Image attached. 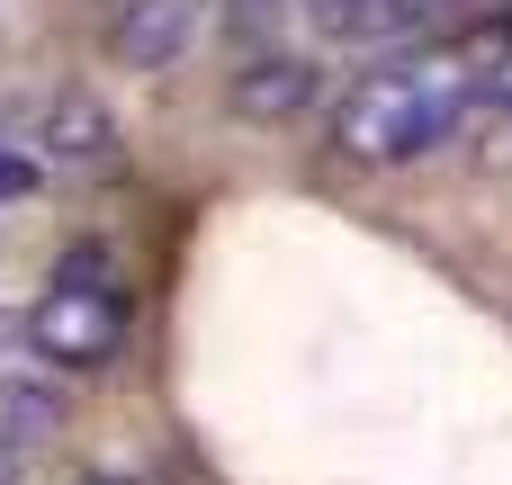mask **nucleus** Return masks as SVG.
Segmentation results:
<instances>
[{
    "label": "nucleus",
    "mask_w": 512,
    "mask_h": 485,
    "mask_svg": "<svg viewBox=\"0 0 512 485\" xmlns=\"http://www.w3.org/2000/svg\"><path fill=\"white\" fill-rule=\"evenodd\" d=\"M486 63H495V45H414V54L360 72V81L342 90V108H333L342 162L396 171V162L441 153V144L477 117V99H486Z\"/></svg>",
    "instance_id": "f257e3e1"
},
{
    "label": "nucleus",
    "mask_w": 512,
    "mask_h": 485,
    "mask_svg": "<svg viewBox=\"0 0 512 485\" xmlns=\"http://www.w3.org/2000/svg\"><path fill=\"white\" fill-rule=\"evenodd\" d=\"M27 342H36V360H54V369H108V360H117V342H126V297H117V270H108L99 243H81V252L45 279V297H36V315H27Z\"/></svg>",
    "instance_id": "f03ea898"
},
{
    "label": "nucleus",
    "mask_w": 512,
    "mask_h": 485,
    "mask_svg": "<svg viewBox=\"0 0 512 485\" xmlns=\"http://www.w3.org/2000/svg\"><path fill=\"white\" fill-rule=\"evenodd\" d=\"M198 27H207V0H126L108 18V45L126 72H171L198 45Z\"/></svg>",
    "instance_id": "7ed1b4c3"
},
{
    "label": "nucleus",
    "mask_w": 512,
    "mask_h": 485,
    "mask_svg": "<svg viewBox=\"0 0 512 485\" xmlns=\"http://www.w3.org/2000/svg\"><path fill=\"white\" fill-rule=\"evenodd\" d=\"M315 90H324V72H315L306 54H252V63L234 72V108H243V117H270V126H288Z\"/></svg>",
    "instance_id": "20e7f679"
},
{
    "label": "nucleus",
    "mask_w": 512,
    "mask_h": 485,
    "mask_svg": "<svg viewBox=\"0 0 512 485\" xmlns=\"http://www.w3.org/2000/svg\"><path fill=\"white\" fill-rule=\"evenodd\" d=\"M27 180H36V171H27V162H9V153H0V198H18V189H27Z\"/></svg>",
    "instance_id": "39448f33"
},
{
    "label": "nucleus",
    "mask_w": 512,
    "mask_h": 485,
    "mask_svg": "<svg viewBox=\"0 0 512 485\" xmlns=\"http://www.w3.org/2000/svg\"><path fill=\"white\" fill-rule=\"evenodd\" d=\"M0 342H9V324H0Z\"/></svg>",
    "instance_id": "423d86ee"
}]
</instances>
